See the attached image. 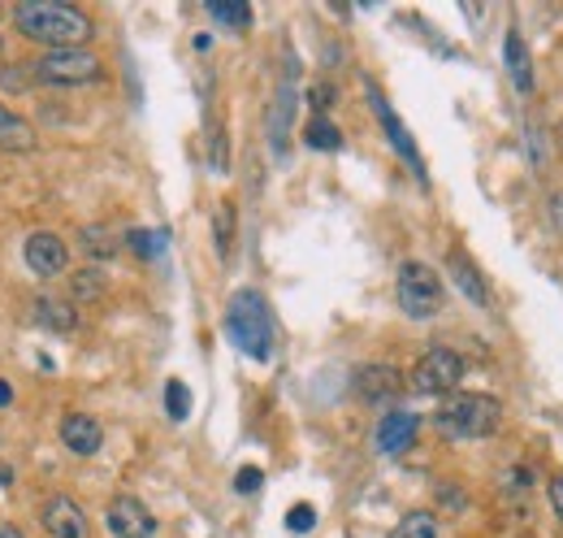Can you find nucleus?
<instances>
[{"mask_svg": "<svg viewBox=\"0 0 563 538\" xmlns=\"http://www.w3.org/2000/svg\"><path fill=\"white\" fill-rule=\"evenodd\" d=\"M13 26L26 39L43 43L48 52L83 48L91 39V17L65 0H22V4H13Z\"/></svg>", "mask_w": 563, "mask_h": 538, "instance_id": "obj_1", "label": "nucleus"}, {"mask_svg": "<svg viewBox=\"0 0 563 538\" xmlns=\"http://www.w3.org/2000/svg\"><path fill=\"white\" fill-rule=\"evenodd\" d=\"M226 335L252 361H270L274 356V313H270L261 291L243 287V291L230 296V304H226Z\"/></svg>", "mask_w": 563, "mask_h": 538, "instance_id": "obj_2", "label": "nucleus"}, {"mask_svg": "<svg viewBox=\"0 0 563 538\" xmlns=\"http://www.w3.org/2000/svg\"><path fill=\"white\" fill-rule=\"evenodd\" d=\"M434 426L447 439H490L503 426V404L495 396H481V391H455L438 404Z\"/></svg>", "mask_w": 563, "mask_h": 538, "instance_id": "obj_3", "label": "nucleus"}, {"mask_svg": "<svg viewBox=\"0 0 563 538\" xmlns=\"http://www.w3.org/2000/svg\"><path fill=\"white\" fill-rule=\"evenodd\" d=\"M395 296H399V309H403L408 317L429 322V317L442 309L447 283H442V274H438L434 265H425V261H403V265H399V287H395Z\"/></svg>", "mask_w": 563, "mask_h": 538, "instance_id": "obj_4", "label": "nucleus"}, {"mask_svg": "<svg viewBox=\"0 0 563 538\" xmlns=\"http://www.w3.org/2000/svg\"><path fill=\"white\" fill-rule=\"evenodd\" d=\"M35 78L57 83V87H83V83L104 78V61L91 48H57V52H43L35 61Z\"/></svg>", "mask_w": 563, "mask_h": 538, "instance_id": "obj_5", "label": "nucleus"}, {"mask_svg": "<svg viewBox=\"0 0 563 538\" xmlns=\"http://www.w3.org/2000/svg\"><path fill=\"white\" fill-rule=\"evenodd\" d=\"M416 396H455V387L464 383V356L455 348H429L412 374H408Z\"/></svg>", "mask_w": 563, "mask_h": 538, "instance_id": "obj_6", "label": "nucleus"}, {"mask_svg": "<svg viewBox=\"0 0 563 538\" xmlns=\"http://www.w3.org/2000/svg\"><path fill=\"white\" fill-rule=\"evenodd\" d=\"M104 522H109V535L113 538H157V517H152L148 504L135 500V496H117V500L109 504Z\"/></svg>", "mask_w": 563, "mask_h": 538, "instance_id": "obj_7", "label": "nucleus"}, {"mask_svg": "<svg viewBox=\"0 0 563 538\" xmlns=\"http://www.w3.org/2000/svg\"><path fill=\"white\" fill-rule=\"evenodd\" d=\"M22 257H26V265H30L39 278H57V274L70 265V248H65V239L52 235V230H35V235L26 239V248H22Z\"/></svg>", "mask_w": 563, "mask_h": 538, "instance_id": "obj_8", "label": "nucleus"}, {"mask_svg": "<svg viewBox=\"0 0 563 538\" xmlns=\"http://www.w3.org/2000/svg\"><path fill=\"white\" fill-rule=\"evenodd\" d=\"M368 100H373V113H377V122H381V130L390 135V143H395V152H399V157H403V161H408V165H412V170L421 174V183H425V165H421V152H416V143H412V135H408V126H403V122L395 117V109L386 104V96H381V91H377L373 83H368Z\"/></svg>", "mask_w": 563, "mask_h": 538, "instance_id": "obj_9", "label": "nucleus"}, {"mask_svg": "<svg viewBox=\"0 0 563 538\" xmlns=\"http://www.w3.org/2000/svg\"><path fill=\"white\" fill-rule=\"evenodd\" d=\"M403 391V374L395 365H364L355 370V396L364 404H390Z\"/></svg>", "mask_w": 563, "mask_h": 538, "instance_id": "obj_10", "label": "nucleus"}, {"mask_svg": "<svg viewBox=\"0 0 563 538\" xmlns=\"http://www.w3.org/2000/svg\"><path fill=\"white\" fill-rule=\"evenodd\" d=\"M416 430H421V417L408 413V409H395L377 422V452L381 456H403L412 443H416Z\"/></svg>", "mask_w": 563, "mask_h": 538, "instance_id": "obj_11", "label": "nucleus"}, {"mask_svg": "<svg viewBox=\"0 0 563 538\" xmlns=\"http://www.w3.org/2000/svg\"><path fill=\"white\" fill-rule=\"evenodd\" d=\"M61 443H65L74 456H96V452H100V443H104V430H100V422H96V417H87V413H70V417L61 422Z\"/></svg>", "mask_w": 563, "mask_h": 538, "instance_id": "obj_12", "label": "nucleus"}, {"mask_svg": "<svg viewBox=\"0 0 563 538\" xmlns=\"http://www.w3.org/2000/svg\"><path fill=\"white\" fill-rule=\"evenodd\" d=\"M43 530L52 538H87V513H83L74 500L57 496V500H48V509H43Z\"/></svg>", "mask_w": 563, "mask_h": 538, "instance_id": "obj_13", "label": "nucleus"}, {"mask_svg": "<svg viewBox=\"0 0 563 538\" xmlns=\"http://www.w3.org/2000/svg\"><path fill=\"white\" fill-rule=\"evenodd\" d=\"M447 274H451V283L473 300V304H490V287H486V278H481V270L468 261V252H460V248H451L447 252Z\"/></svg>", "mask_w": 563, "mask_h": 538, "instance_id": "obj_14", "label": "nucleus"}, {"mask_svg": "<svg viewBox=\"0 0 563 538\" xmlns=\"http://www.w3.org/2000/svg\"><path fill=\"white\" fill-rule=\"evenodd\" d=\"M290 117H295V74H286L278 87V100L270 109V139H274V152L286 157V143H290Z\"/></svg>", "mask_w": 563, "mask_h": 538, "instance_id": "obj_15", "label": "nucleus"}, {"mask_svg": "<svg viewBox=\"0 0 563 538\" xmlns=\"http://www.w3.org/2000/svg\"><path fill=\"white\" fill-rule=\"evenodd\" d=\"M503 61H508V74H512L516 91L529 96V91H534V57H529L521 30H508V39H503Z\"/></svg>", "mask_w": 563, "mask_h": 538, "instance_id": "obj_16", "label": "nucleus"}, {"mask_svg": "<svg viewBox=\"0 0 563 538\" xmlns=\"http://www.w3.org/2000/svg\"><path fill=\"white\" fill-rule=\"evenodd\" d=\"M35 322L52 335H70L78 326V309L70 300H57V296H39L35 300Z\"/></svg>", "mask_w": 563, "mask_h": 538, "instance_id": "obj_17", "label": "nucleus"}, {"mask_svg": "<svg viewBox=\"0 0 563 538\" xmlns=\"http://www.w3.org/2000/svg\"><path fill=\"white\" fill-rule=\"evenodd\" d=\"M35 143H39L35 126L22 113H13V109L0 104V152H30Z\"/></svg>", "mask_w": 563, "mask_h": 538, "instance_id": "obj_18", "label": "nucleus"}, {"mask_svg": "<svg viewBox=\"0 0 563 538\" xmlns=\"http://www.w3.org/2000/svg\"><path fill=\"white\" fill-rule=\"evenodd\" d=\"M78 243H83V252L87 257H96V261H109V257H117L122 252V235L117 230H109V226H83L78 230Z\"/></svg>", "mask_w": 563, "mask_h": 538, "instance_id": "obj_19", "label": "nucleus"}, {"mask_svg": "<svg viewBox=\"0 0 563 538\" xmlns=\"http://www.w3.org/2000/svg\"><path fill=\"white\" fill-rule=\"evenodd\" d=\"M303 143L316 148V152H334V148H342V130H338L329 117H312V122L303 126Z\"/></svg>", "mask_w": 563, "mask_h": 538, "instance_id": "obj_20", "label": "nucleus"}, {"mask_svg": "<svg viewBox=\"0 0 563 538\" xmlns=\"http://www.w3.org/2000/svg\"><path fill=\"white\" fill-rule=\"evenodd\" d=\"M213 235H217V257L230 261V252H235V204H230V200L217 204V213H213Z\"/></svg>", "mask_w": 563, "mask_h": 538, "instance_id": "obj_21", "label": "nucleus"}, {"mask_svg": "<svg viewBox=\"0 0 563 538\" xmlns=\"http://www.w3.org/2000/svg\"><path fill=\"white\" fill-rule=\"evenodd\" d=\"M390 538H438V517L425 513V509H416V513H408V517L395 526Z\"/></svg>", "mask_w": 563, "mask_h": 538, "instance_id": "obj_22", "label": "nucleus"}, {"mask_svg": "<svg viewBox=\"0 0 563 538\" xmlns=\"http://www.w3.org/2000/svg\"><path fill=\"white\" fill-rule=\"evenodd\" d=\"M209 13L222 22V26H248L252 22V4L248 0H209Z\"/></svg>", "mask_w": 563, "mask_h": 538, "instance_id": "obj_23", "label": "nucleus"}, {"mask_svg": "<svg viewBox=\"0 0 563 538\" xmlns=\"http://www.w3.org/2000/svg\"><path fill=\"white\" fill-rule=\"evenodd\" d=\"M70 291H74V300H100L104 296V274L100 270H78L70 278Z\"/></svg>", "mask_w": 563, "mask_h": 538, "instance_id": "obj_24", "label": "nucleus"}, {"mask_svg": "<svg viewBox=\"0 0 563 538\" xmlns=\"http://www.w3.org/2000/svg\"><path fill=\"white\" fill-rule=\"evenodd\" d=\"M165 413H170L174 422H187V413H191V391H187V383H178V378L165 383Z\"/></svg>", "mask_w": 563, "mask_h": 538, "instance_id": "obj_25", "label": "nucleus"}, {"mask_svg": "<svg viewBox=\"0 0 563 538\" xmlns=\"http://www.w3.org/2000/svg\"><path fill=\"white\" fill-rule=\"evenodd\" d=\"M126 248L152 261V257H161V248H165V230H130V235H126Z\"/></svg>", "mask_w": 563, "mask_h": 538, "instance_id": "obj_26", "label": "nucleus"}, {"mask_svg": "<svg viewBox=\"0 0 563 538\" xmlns=\"http://www.w3.org/2000/svg\"><path fill=\"white\" fill-rule=\"evenodd\" d=\"M312 526H316V509H312V504H295V509L286 513V530H290V535H308Z\"/></svg>", "mask_w": 563, "mask_h": 538, "instance_id": "obj_27", "label": "nucleus"}, {"mask_svg": "<svg viewBox=\"0 0 563 538\" xmlns=\"http://www.w3.org/2000/svg\"><path fill=\"white\" fill-rule=\"evenodd\" d=\"M261 483H265V474H261L257 465H248V470H239V474H235V491H239V496H257V491H261Z\"/></svg>", "mask_w": 563, "mask_h": 538, "instance_id": "obj_28", "label": "nucleus"}, {"mask_svg": "<svg viewBox=\"0 0 563 538\" xmlns=\"http://www.w3.org/2000/svg\"><path fill=\"white\" fill-rule=\"evenodd\" d=\"M529 157H534V165L542 170L547 165V139H542V130H538V122L529 117Z\"/></svg>", "mask_w": 563, "mask_h": 538, "instance_id": "obj_29", "label": "nucleus"}, {"mask_svg": "<svg viewBox=\"0 0 563 538\" xmlns=\"http://www.w3.org/2000/svg\"><path fill=\"white\" fill-rule=\"evenodd\" d=\"M0 87H4V91H26L22 65H4V70H0Z\"/></svg>", "mask_w": 563, "mask_h": 538, "instance_id": "obj_30", "label": "nucleus"}, {"mask_svg": "<svg viewBox=\"0 0 563 538\" xmlns=\"http://www.w3.org/2000/svg\"><path fill=\"white\" fill-rule=\"evenodd\" d=\"M329 104H334V87H312V109H316V117H325Z\"/></svg>", "mask_w": 563, "mask_h": 538, "instance_id": "obj_31", "label": "nucleus"}, {"mask_svg": "<svg viewBox=\"0 0 563 538\" xmlns=\"http://www.w3.org/2000/svg\"><path fill=\"white\" fill-rule=\"evenodd\" d=\"M551 509H555V517L563 522V474L551 478Z\"/></svg>", "mask_w": 563, "mask_h": 538, "instance_id": "obj_32", "label": "nucleus"}, {"mask_svg": "<svg viewBox=\"0 0 563 538\" xmlns=\"http://www.w3.org/2000/svg\"><path fill=\"white\" fill-rule=\"evenodd\" d=\"M551 222H555V230H563V191L551 196Z\"/></svg>", "mask_w": 563, "mask_h": 538, "instance_id": "obj_33", "label": "nucleus"}, {"mask_svg": "<svg viewBox=\"0 0 563 538\" xmlns=\"http://www.w3.org/2000/svg\"><path fill=\"white\" fill-rule=\"evenodd\" d=\"M9 400H13V391H9V383H4V378H0V409H4V404H9Z\"/></svg>", "mask_w": 563, "mask_h": 538, "instance_id": "obj_34", "label": "nucleus"}, {"mask_svg": "<svg viewBox=\"0 0 563 538\" xmlns=\"http://www.w3.org/2000/svg\"><path fill=\"white\" fill-rule=\"evenodd\" d=\"M0 538H22V530H13V526H0Z\"/></svg>", "mask_w": 563, "mask_h": 538, "instance_id": "obj_35", "label": "nucleus"}]
</instances>
